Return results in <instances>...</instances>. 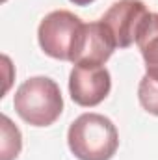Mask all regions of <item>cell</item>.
Returning a JSON list of instances; mask_svg holds the SVG:
<instances>
[{
	"instance_id": "1",
	"label": "cell",
	"mask_w": 158,
	"mask_h": 160,
	"mask_svg": "<svg viewBox=\"0 0 158 160\" xmlns=\"http://www.w3.org/2000/svg\"><path fill=\"white\" fill-rule=\"evenodd\" d=\"M67 145L78 160H110L119 147V134L110 118L82 114L67 130Z\"/></svg>"
},
{
	"instance_id": "2",
	"label": "cell",
	"mask_w": 158,
	"mask_h": 160,
	"mask_svg": "<svg viewBox=\"0 0 158 160\" xmlns=\"http://www.w3.org/2000/svg\"><path fill=\"white\" fill-rule=\"evenodd\" d=\"M13 106L28 125L50 127L63 112L62 89L48 77H32L17 88Z\"/></svg>"
},
{
	"instance_id": "3",
	"label": "cell",
	"mask_w": 158,
	"mask_h": 160,
	"mask_svg": "<svg viewBox=\"0 0 158 160\" xmlns=\"http://www.w3.org/2000/svg\"><path fill=\"white\" fill-rule=\"evenodd\" d=\"M84 26L86 22L67 9L50 11L37 28L41 50L54 60L73 62Z\"/></svg>"
},
{
	"instance_id": "4",
	"label": "cell",
	"mask_w": 158,
	"mask_h": 160,
	"mask_svg": "<svg viewBox=\"0 0 158 160\" xmlns=\"http://www.w3.org/2000/svg\"><path fill=\"white\" fill-rule=\"evenodd\" d=\"M149 9L141 0H117L102 15L101 22L110 30L119 48H126L136 43L138 32L149 17Z\"/></svg>"
},
{
	"instance_id": "5",
	"label": "cell",
	"mask_w": 158,
	"mask_h": 160,
	"mask_svg": "<svg viewBox=\"0 0 158 160\" xmlns=\"http://www.w3.org/2000/svg\"><path fill=\"white\" fill-rule=\"evenodd\" d=\"M112 89V77L104 65H73L69 93L75 104L91 108L101 104Z\"/></svg>"
},
{
	"instance_id": "6",
	"label": "cell",
	"mask_w": 158,
	"mask_h": 160,
	"mask_svg": "<svg viewBox=\"0 0 158 160\" xmlns=\"http://www.w3.org/2000/svg\"><path fill=\"white\" fill-rule=\"evenodd\" d=\"M117 48L110 30L101 22H89L84 26L78 47L73 58L75 65H104Z\"/></svg>"
},
{
	"instance_id": "7",
	"label": "cell",
	"mask_w": 158,
	"mask_h": 160,
	"mask_svg": "<svg viewBox=\"0 0 158 160\" xmlns=\"http://www.w3.org/2000/svg\"><path fill=\"white\" fill-rule=\"evenodd\" d=\"M136 45L145 62V75L158 82V13H149L138 32Z\"/></svg>"
},
{
	"instance_id": "8",
	"label": "cell",
	"mask_w": 158,
	"mask_h": 160,
	"mask_svg": "<svg viewBox=\"0 0 158 160\" xmlns=\"http://www.w3.org/2000/svg\"><path fill=\"white\" fill-rule=\"evenodd\" d=\"M0 160H15L22 149V134L6 114L0 118Z\"/></svg>"
},
{
	"instance_id": "9",
	"label": "cell",
	"mask_w": 158,
	"mask_h": 160,
	"mask_svg": "<svg viewBox=\"0 0 158 160\" xmlns=\"http://www.w3.org/2000/svg\"><path fill=\"white\" fill-rule=\"evenodd\" d=\"M138 99L145 112L158 116V82L145 75L138 86Z\"/></svg>"
},
{
	"instance_id": "10",
	"label": "cell",
	"mask_w": 158,
	"mask_h": 160,
	"mask_svg": "<svg viewBox=\"0 0 158 160\" xmlns=\"http://www.w3.org/2000/svg\"><path fill=\"white\" fill-rule=\"evenodd\" d=\"M69 2H73L75 6H89V4L95 2V0H69Z\"/></svg>"
}]
</instances>
